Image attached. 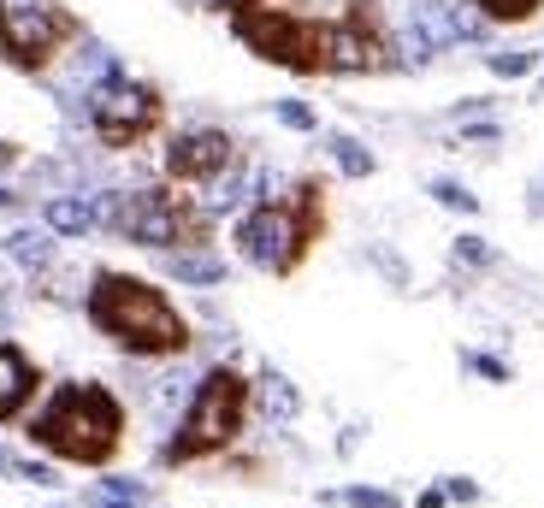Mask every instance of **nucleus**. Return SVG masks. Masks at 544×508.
<instances>
[{
	"label": "nucleus",
	"instance_id": "obj_12",
	"mask_svg": "<svg viewBox=\"0 0 544 508\" xmlns=\"http://www.w3.org/2000/svg\"><path fill=\"white\" fill-rule=\"evenodd\" d=\"M95 201H83V195H60V201H48V225L54 231H66V237H83V231H95Z\"/></svg>",
	"mask_w": 544,
	"mask_h": 508
},
{
	"label": "nucleus",
	"instance_id": "obj_18",
	"mask_svg": "<svg viewBox=\"0 0 544 508\" xmlns=\"http://www.w3.org/2000/svg\"><path fill=\"white\" fill-rule=\"evenodd\" d=\"M278 119H284V125H296V130L314 125V113H308V107H296V101H290V107H278Z\"/></svg>",
	"mask_w": 544,
	"mask_h": 508
},
{
	"label": "nucleus",
	"instance_id": "obj_11",
	"mask_svg": "<svg viewBox=\"0 0 544 508\" xmlns=\"http://www.w3.org/2000/svg\"><path fill=\"white\" fill-rule=\"evenodd\" d=\"M42 390V367L18 349V343H0V426L18 420Z\"/></svg>",
	"mask_w": 544,
	"mask_h": 508
},
{
	"label": "nucleus",
	"instance_id": "obj_6",
	"mask_svg": "<svg viewBox=\"0 0 544 508\" xmlns=\"http://www.w3.org/2000/svg\"><path fill=\"white\" fill-rule=\"evenodd\" d=\"M77 36L60 0H0V60L18 71H48Z\"/></svg>",
	"mask_w": 544,
	"mask_h": 508
},
{
	"label": "nucleus",
	"instance_id": "obj_13",
	"mask_svg": "<svg viewBox=\"0 0 544 508\" xmlns=\"http://www.w3.org/2000/svg\"><path fill=\"white\" fill-rule=\"evenodd\" d=\"M474 6L485 12V24H527L544 0H474Z\"/></svg>",
	"mask_w": 544,
	"mask_h": 508
},
{
	"label": "nucleus",
	"instance_id": "obj_17",
	"mask_svg": "<svg viewBox=\"0 0 544 508\" xmlns=\"http://www.w3.org/2000/svg\"><path fill=\"white\" fill-rule=\"evenodd\" d=\"M184 278H219V260H178Z\"/></svg>",
	"mask_w": 544,
	"mask_h": 508
},
{
	"label": "nucleus",
	"instance_id": "obj_4",
	"mask_svg": "<svg viewBox=\"0 0 544 508\" xmlns=\"http://www.w3.org/2000/svg\"><path fill=\"white\" fill-rule=\"evenodd\" d=\"M249 402H255V384L237 367H213L196 384V396H190V408H184V420H178V432L166 444V461L190 467V461H207V455H225L249 426Z\"/></svg>",
	"mask_w": 544,
	"mask_h": 508
},
{
	"label": "nucleus",
	"instance_id": "obj_2",
	"mask_svg": "<svg viewBox=\"0 0 544 508\" xmlns=\"http://www.w3.org/2000/svg\"><path fill=\"white\" fill-rule=\"evenodd\" d=\"M89 319L125 349V355H142V361H160V355H184L196 337H190V319L172 308L166 290H154L148 278H131V272H101L95 290H89Z\"/></svg>",
	"mask_w": 544,
	"mask_h": 508
},
{
	"label": "nucleus",
	"instance_id": "obj_14",
	"mask_svg": "<svg viewBox=\"0 0 544 508\" xmlns=\"http://www.w3.org/2000/svg\"><path fill=\"white\" fill-rule=\"evenodd\" d=\"M332 148H338V166L349 172V178H367V172H373V154H367L361 142H349V136H338Z\"/></svg>",
	"mask_w": 544,
	"mask_h": 508
},
{
	"label": "nucleus",
	"instance_id": "obj_19",
	"mask_svg": "<svg viewBox=\"0 0 544 508\" xmlns=\"http://www.w3.org/2000/svg\"><path fill=\"white\" fill-rule=\"evenodd\" d=\"M0 467H6V461H0Z\"/></svg>",
	"mask_w": 544,
	"mask_h": 508
},
{
	"label": "nucleus",
	"instance_id": "obj_15",
	"mask_svg": "<svg viewBox=\"0 0 544 508\" xmlns=\"http://www.w3.org/2000/svg\"><path fill=\"white\" fill-rule=\"evenodd\" d=\"M491 71L497 77H527L533 71V54H491Z\"/></svg>",
	"mask_w": 544,
	"mask_h": 508
},
{
	"label": "nucleus",
	"instance_id": "obj_16",
	"mask_svg": "<svg viewBox=\"0 0 544 508\" xmlns=\"http://www.w3.org/2000/svg\"><path fill=\"white\" fill-rule=\"evenodd\" d=\"M438 201H444V207H462V213H474V195L456 190V184H438Z\"/></svg>",
	"mask_w": 544,
	"mask_h": 508
},
{
	"label": "nucleus",
	"instance_id": "obj_1",
	"mask_svg": "<svg viewBox=\"0 0 544 508\" xmlns=\"http://www.w3.org/2000/svg\"><path fill=\"white\" fill-rule=\"evenodd\" d=\"M231 12V30L284 71H385L391 65V36L373 0H355L338 24L296 12V0H219Z\"/></svg>",
	"mask_w": 544,
	"mask_h": 508
},
{
	"label": "nucleus",
	"instance_id": "obj_8",
	"mask_svg": "<svg viewBox=\"0 0 544 508\" xmlns=\"http://www.w3.org/2000/svg\"><path fill=\"white\" fill-rule=\"evenodd\" d=\"M231 160H237V142L225 136V130H184V136H172V148H166V178L172 184H219L225 172H231Z\"/></svg>",
	"mask_w": 544,
	"mask_h": 508
},
{
	"label": "nucleus",
	"instance_id": "obj_5",
	"mask_svg": "<svg viewBox=\"0 0 544 508\" xmlns=\"http://www.w3.org/2000/svg\"><path fill=\"white\" fill-rule=\"evenodd\" d=\"M101 219H107L119 237L148 243V249H207V237H213V219L184 195V184L113 195V201L101 207Z\"/></svg>",
	"mask_w": 544,
	"mask_h": 508
},
{
	"label": "nucleus",
	"instance_id": "obj_9",
	"mask_svg": "<svg viewBox=\"0 0 544 508\" xmlns=\"http://www.w3.org/2000/svg\"><path fill=\"white\" fill-rule=\"evenodd\" d=\"M237 249L249 260H261V266H272L278 278H290V201L249 207L243 225H237Z\"/></svg>",
	"mask_w": 544,
	"mask_h": 508
},
{
	"label": "nucleus",
	"instance_id": "obj_10",
	"mask_svg": "<svg viewBox=\"0 0 544 508\" xmlns=\"http://www.w3.org/2000/svg\"><path fill=\"white\" fill-rule=\"evenodd\" d=\"M284 201H290V272H296L314 254V243L326 237V184L320 178H302Z\"/></svg>",
	"mask_w": 544,
	"mask_h": 508
},
{
	"label": "nucleus",
	"instance_id": "obj_3",
	"mask_svg": "<svg viewBox=\"0 0 544 508\" xmlns=\"http://www.w3.org/2000/svg\"><path fill=\"white\" fill-rule=\"evenodd\" d=\"M30 444L71 467H107L125 444V408L101 384H60L54 402L30 420Z\"/></svg>",
	"mask_w": 544,
	"mask_h": 508
},
{
	"label": "nucleus",
	"instance_id": "obj_7",
	"mask_svg": "<svg viewBox=\"0 0 544 508\" xmlns=\"http://www.w3.org/2000/svg\"><path fill=\"white\" fill-rule=\"evenodd\" d=\"M166 119V101L148 89V83H131L119 71H107L95 89H89V125L107 148H136L142 136H154Z\"/></svg>",
	"mask_w": 544,
	"mask_h": 508
}]
</instances>
